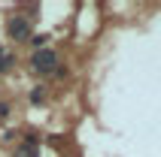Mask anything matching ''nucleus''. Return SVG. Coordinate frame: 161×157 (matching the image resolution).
Masks as SVG:
<instances>
[{"label":"nucleus","instance_id":"nucleus-3","mask_svg":"<svg viewBox=\"0 0 161 157\" xmlns=\"http://www.w3.org/2000/svg\"><path fill=\"white\" fill-rule=\"evenodd\" d=\"M12 157H40V136H36V133H27L25 142L15 148Z\"/></svg>","mask_w":161,"mask_h":157},{"label":"nucleus","instance_id":"nucleus-5","mask_svg":"<svg viewBox=\"0 0 161 157\" xmlns=\"http://www.w3.org/2000/svg\"><path fill=\"white\" fill-rule=\"evenodd\" d=\"M46 100V91L43 88H34V91H31V103H43Z\"/></svg>","mask_w":161,"mask_h":157},{"label":"nucleus","instance_id":"nucleus-7","mask_svg":"<svg viewBox=\"0 0 161 157\" xmlns=\"http://www.w3.org/2000/svg\"><path fill=\"white\" fill-rule=\"evenodd\" d=\"M9 112H12V106H9V103H0V121L9 118Z\"/></svg>","mask_w":161,"mask_h":157},{"label":"nucleus","instance_id":"nucleus-1","mask_svg":"<svg viewBox=\"0 0 161 157\" xmlns=\"http://www.w3.org/2000/svg\"><path fill=\"white\" fill-rule=\"evenodd\" d=\"M31 70L40 73V76H49V73L58 70V52L55 48H36L31 54Z\"/></svg>","mask_w":161,"mask_h":157},{"label":"nucleus","instance_id":"nucleus-6","mask_svg":"<svg viewBox=\"0 0 161 157\" xmlns=\"http://www.w3.org/2000/svg\"><path fill=\"white\" fill-rule=\"evenodd\" d=\"M31 43H34L36 48H46V43H49V36H46V33H36V36H31Z\"/></svg>","mask_w":161,"mask_h":157},{"label":"nucleus","instance_id":"nucleus-2","mask_svg":"<svg viewBox=\"0 0 161 157\" xmlns=\"http://www.w3.org/2000/svg\"><path fill=\"white\" fill-rule=\"evenodd\" d=\"M6 36L12 43H31V18L27 15H9L6 18Z\"/></svg>","mask_w":161,"mask_h":157},{"label":"nucleus","instance_id":"nucleus-4","mask_svg":"<svg viewBox=\"0 0 161 157\" xmlns=\"http://www.w3.org/2000/svg\"><path fill=\"white\" fill-rule=\"evenodd\" d=\"M12 63H15V54L9 52L6 45H0V76H3V73H9V70H12Z\"/></svg>","mask_w":161,"mask_h":157}]
</instances>
